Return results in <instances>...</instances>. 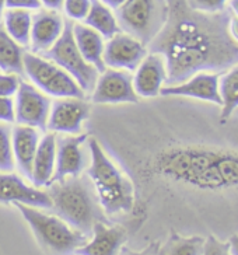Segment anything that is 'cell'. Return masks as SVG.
<instances>
[{"label":"cell","mask_w":238,"mask_h":255,"mask_svg":"<svg viewBox=\"0 0 238 255\" xmlns=\"http://www.w3.org/2000/svg\"><path fill=\"white\" fill-rule=\"evenodd\" d=\"M229 18L226 11L202 13L189 7L186 0H168L167 21L149 45L150 52L163 55L167 84L237 65L238 44L230 37Z\"/></svg>","instance_id":"obj_1"},{"label":"cell","mask_w":238,"mask_h":255,"mask_svg":"<svg viewBox=\"0 0 238 255\" xmlns=\"http://www.w3.org/2000/svg\"><path fill=\"white\" fill-rule=\"evenodd\" d=\"M158 175L185 187L208 192L238 189V149L185 144L157 154Z\"/></svg>","instance_id":"obj_2"},{"label":"cell","mask_w":238,"mask_h":255,"mask_svg":"<svg viewBox=\"0 0 238 255\" xmlns=\"http://www.w3.org/2000/svg\"><path fill=\"white\" fill-rule=\"evenodd\" d=\"M89 149L91 161L87 175L100 206L110 216L130 212L134 205L132 182L107 156L103 146L96 139L90 140Z\"/></svg>","instance_id":"obj_3"},{"label":"cell","mask_w":238,"mask_h":255,"mask_svg":"<svg viewBox=\"0 0 238 255\" xmlns=\"http://www.w3.org/2000/svg\"><path fill=\"white\" fill-rule=\"evenodd\" d=\"M56 216L73 229L89 236L93 226L101 220V212L93 192V185L86 178L75 177L53 182L48 192Z\"/></svg>","instance_id":"obj_4"},{"label":"cell","mask_w":238,"mask_h":255,"mask_svg":"<svg viewBox=\"0 0 238 255\" xmlns=\"http://www.w3.org/2000/svg\"><path fill=\"white\" fill-rule=\"evenodd\" d=\"M25 219L39 244L53 255H72L77 248L83 247L89 236L73 229L56 215H49L34 206L24 203H13Z\"/></svg>","instance_id":"obj_5"},{"label":"cell","mask_w":238,"mask_h":255,"mask_svg":"<svg viewBox=\"0 0 238 255\" xmlns=\"http://www.w3.org/2000/svg\"><path fill=\"white\" fill-rule=\"evenodd\" d=\"M114 13L120 31L149 46L167 21L168 0H126Z\"/></svg>","instance_id":"obj_6"},{"label":"cell","mask_w":238,"mask_h":255,"mask_svg":"<svg viewBox=\"0 0 238 255\" xmlns=\"http://www.w3.org/2000/svg\"><path fill=\"white\" fill-rule=\"evenodd\" d=\"M24 73L38 90L58 98H82L86 93L75 82V79L59 68L52 60L32 52L22 53Z\"/></svg>","instance_id":"obj_7"},{"label":"cell","mask_w":238,"mask_h":255,"mask_svg":"<svg viewBox=\"0 0 238 255\" xmlns=\"http://www.w3.org/2000/svg\"><path fill=\"white\" fill-rule=\"evenodd\" d=\"M41 56L52 60L53 63H56L59 68L67 72L86 94L94 90L98 72L93 65L86 62L76 45L73 37V21L65 20V28L59 39Z\"/></svg>","instance_id":"obj_8"},{"label":"cell","mask_w":238,"mask_h":255,"mask_svg":"<svg viewBox=\"0 0 238 255\" xmlns=\"http://www.w3.org/2000/svg\"><path fill=\"white\" fill-rule=\"evenodd\" d=\"M91 93L94 104H136L139 101L133 87V76L127 70L105 69L98 76Z\"/></svg>","instance_id":"obj_9"},{"label":"cell","mask_w":238,"mask_h":255,"mask_svg":"<svg viewBox=\"0 0 238 255\" xmlns=\"http://www.w3.org/2000/svg\"><path fill=\"white\" fill-rule=\"evenodd\" d=\"M51 101L42 91L30 83L21 82L15 93L14 114L18 125L35 128L45 130L51 111Z\"/></svg>","instance_id":"obj_10"},{"label":"cell","mask_w":238,"mask_h":255,"mask_svg":"<svg viewBox=\"0 0 238 255\" xmlns=\"http://www.w3.org/2000/svg\"><path fill=\"white\" fill-rule=\"evenodd\" d=\"M160 96L164 97H185L205 101L209 104L222 107L220 93V73L217 72H199L191 76L185 82L164 86Z\"/></svg>","instance_id":"obj_11"},{"label":"cell","mask_w":238,"mask_h":255,"mask_svg":"<svg viewBox=\"0 0 238 255\" xmlns=\"http://www.w3.org/2000/svg\"><path fill=\"white\" fill-rule=\"evenodd\" d=\"M146 55L147 46L137 38L119 31L105 44L103 59L105 68L133 72Z\"/></svg>","instance_id":"obj_12"},{"label":"cell","mask_w":238,"mask_h":255,"mask_svg":"<svg viewBox=\"0 0 238 255\" xmlns=\"http://www.w3.org/2000/svg\"><path fill=\"white\" fill-rule=\"evenodd\" d=\"M87 139V133L67 135L56 139V168L52 184L80 177L87 164V157L83 147Z\"/></svg>","instance_id":"obj_13"},{"label":"cell","mask_w":238,"mask_h":255,"mask_svg":"<svg viewBox=\"0 0 238 255\" xmlns=\"http://www.w3.org/2000/svg\"><path fill=\"white\" fill-rule=\"evenodd\" d=\"M89 118V105L82 98H60L51 104L46 128L52 132L79 135Z\"/></svg>","instance_id":"obj_14"},{"label":"cell","mask_w":238,"mask_h":255,"mask_svg":"<svg viewBox=\"0 0 238 255\" xmlns=\"http://www.w3.org/2000/svg\"><path fill=\"white\" fill-rule=\"evenodd\" d=\"M20 202L38 209H52L48 192L31 187L17 174L0 173V203Z\"/></svg>","instance_id":"obj_15"},{"label":"cell","mask_w":238,"mask_h":255,"mask_svg":"<svg viewBox=\"0 0 238 255\" xmlns=\"http://www.w3.org/2000/svg\"><path fill=\"white\" fill-rule=\"evenodd\" d=\"M167 84V66L163 55L150 52L136 68L133 87L139 97L153 98L160 96V91Z\"/></svg>","instance_id":"obj_16"},{"label":"cell","mask_w":238,"mask_h":255,"mask_svg":"<svg viewBox=\"0 0 238 255\" xmlns=\"http://www.w3.org/2000/svg\"><path fill=\"white\" fill-rule=\"evenodd\" d=\"M65 28V20L59 11L39 8L32 14L30 46L35 53H44L59 39Z\"/></svg>","instance_id":"obj_17"},{"label":"cell","mask_w":238,"mask_h":255,"mask_svg":"<svg viewBox=\"0 0 238 255\" xmlns=\"http://www.w3.org/2000/svg\"><path fill=\"white\" fill-rule=\"evenodd\" d=\"M93 239L76 250V255H118L126 241V233L120 227L108 226L101 220L93 226Z\"/></svg>","instance_id":"obj_18"},{"label":"cell","mask_w":238,"mask_h":255,"mask_svg":"<svg viewBox=\"0 0 238 255\" xmlns=\"http://www.w3.org/2000/svg\"><path fill=\"white\" fill-rule=\"evenodd\" d=\"M13 139V156L20 173L31 180L32 163L39 144V132L38 129L25 125H17L11 129Z\"/></svg>","instance_id":"obj_19"},{"label":"cell","mask_w":238,"mask_h":255,"mask_svg":"<svg viewBox=\"0 0 238 255\" xmlns=\"http://www.w3.org/2000/svg\"><path fill=\"white\" fill-rule=\"evenodd\" d=\"M55 168H56V136L53 133H46L39 140L32 163V173L30 180L32 185L35 188L51 187Z\"/></svg>","instance_id":"obj_20"},{"label":"cell","mask_w":238,"mask_h":255,"mask_svg":"<svg viewBox=\"0 0 238 255\" xmlns=\"http://www.w3.org/2000/svg\"><path fill=\"white\" fill-rule=\"evenodd\" d=\"M73 37L76 45L83 55L86 62L97 69L98 73H103L105 69L103 53H104V38L97 31L90 28L83 23H73Z\"/></svg>","instance_id":"obj_21"},{"label":"cell","mask_w":238,"mask_h":255,"mask_svg":"<svg viewBox=\"0 0 238 255\" xmlns=\"http://www.w3.org/2000/svg\"><path fill=\"white\" fill-rule=\"evenodd\" d=\"M83 23L97 31L101 37L107 39L112 38L120 31L114 10L104 4L101 0H91L89 14Z\"/></svg>","instance_id":"obj_22"},{"label":"cell","mask_w":238,"mask_h":255,"mask_svg":"<svg viewBox=\"0 0 238 255\" xmlns=\"http://www.w3.org/2000/svg\"><path fill=\"white\" fill-rule=\"evenodd\" d=\"M3 27L20 46H30L32 13L21 8H6L3 13Z\"/></svg>","instance_id":"obj_23"},{"label":"cell","mask_w":238,"mask_h":255,"mask_svg":"<svg viewBox=\"0 0 238 255\" xmlns=\"http://www.w3.org/2000/svg\"><path fill=\"white\" fill-rule=\"evenodd\" d=\"M222 93V121L230 120L238 111V63L220 75Z\"/></svg>","instance_id":"obj_24"},{"label":"cell","mask_w":238,"mask_h":255,"mask_svg":"<svg viewBox=\"0 0 238 255\" xmlns=\"http://www.w3.org/2000/svg\"><path fill=\"white\" fill-rule=\"evenodd\" d=\"M22 46L15 42L0 23V69L6 73H24Z\"/></svg>","instance_id":"obj_25"},{"label":"cell","mask_w":238,"mask_h":255,"mask_svg":"<svg viewBox=\"0 0 238 255\" xmlns=\"http://www.w3.org/2000/svg\"><path fill=\"white\" fill-rule=\"evenodd\" d=\"M206 239L202 236H179L172 233L168 240L157 250V255H202Z\"/></svg>","instance_id":"obj_26"},{"label":"cell","mask_w":238,"mask_h":255,"mask_svg":"<svg viewBox=\"0 0 238 255\" xmlns=\"http://www.w3.org/2000/svg\"><path fill=\"white\" fill-rule=\"evenodd\" d=\"M15 161L13 156V139L11 128L4 122H0V171L11 173L14 170Z\"/></svg>","instance_id":"obj_27"},{"label":"cell","mask_w":238,"mask_h":255,"mask_svg":"<svg viewBox=\"0 0 238 255\" xmlns=\"http://www.w3.org/2000/svg\"><path fill=\"white\" fill-rule=\"evenodd\" d=\"M91 7V0H65L63 1V11L69 17V20H73L77 23L84 21Z\"/></svg>","instance_id":"obj_28"},{"label":"cell","mask_w":238,"mask_h":255,"mask_svg":"<svg viewBox=\"0 0 238 255\" xmlns=\"http://www.w3.org/2000/svg\"><path fill=\"white\" fill-rule=\"evenodd\" d=\"M188 6L202 13H220L224 11L229 0H186Z\"/></svg>","instance_id":"obj_29"},{"label":"cell","mask_w":238,"mask_h":255,"mask_svg":"<svg viewBox=\"0 0 238 255\" xmlns=\"http://www.w3.org/2000/svg\"><path fill=\"white\" fill-rule=\"evenodd\" d=\"M21 80L15 73H0V97H13L20 89Z\"/></svg>","instance_id":"obj_30"},{"label":"cell","mask_w":238,"mask_h":255,"mask_svg":"<svg viewBox=\"0 0 238 255\" xmlns=\"http://www.w3.org/2000/svg\"><path fill=\"white\" fill-rule=\"evenodd\" d=\"M202 255H231L229 243L219 240L215 236H209L205 241Z\"/></svg>","instance_id":"obj_31"},{"label":"cell","mask_w":238,"mask_h":255,"mask_svg":"<svg viewBox=\"0 0 238 255\" xmlns=\"http://www.w3.org/2000/svg\"><path fill=\"white\" fill-rule=\"evenodd\" d=\"M15 121L14 101L11 97H0V122L11 124Z\"/></svg>","instance_id":"obj_32"},{"label":"cell","mask_w":238,"mask_h":255,"mask_svg":"<svg viewBox=\"0 0 238 255\" xmlns=\"http://www.w3.org/2000/svg\"><path fill=\"white\" fill-rule=\"evenodd\" d=\"M4 7L37 11L39 8H42V4L39 0H4Z\"/></svg>","instance_id":"obj_33"},{"label":"cell","mask_w":238,"mask_h":255,"mask_svg":"<svg viewBox=\"0 0 238 255\" xmlns=\"http://www.w3.org/2000/svg\"><path fill=\"white\" fill-rule=\"evenodd\" d=\"M229 32L233 41L238 44V17L233 15L230 13V18H229Z\"/></svg>","instance_id":"obj_34"},{"label":"cell","mask_w":238,"mask_h":255,"mask_svg":"<svg viewBox=\"0 0 238 255\" xmlns=\"http://www.w3.org/2000/svg\"><path fill=\"white\" fill-rule=\"evenodd\" d=\"M39 1H41L42 6H45V8L59 11L60 8L63 7V1H65V0H39Z\"/></svg>","instance_id":"obj_35"},{"label":"cell","mask_w":238,"mask_h":255,"mask_svg":"<svg viewBox=\"0 0 238 255\" xmlns=\"http://www.w3.org/2000/svg\"><path fill=\"white\" fill-rule=\"evenodd\" d=\"M229 248L231 255H238V234H233L229 239Z\"/></svg>","instance_id":"obj_36"},{"label":"cell","mask_w":238,"mask_h":255,"mask_svg":"<svg viewBox=\"0 0 238 255\" xmlns=\"http://www.w3.org/2000/svg\"><path fill=\"white\" fill-rule=\"evenodd\" d=\"M104 4H107L108 7L112 8V10H117V8L120 6V4H123L126 0H101Z\"/></svg>","instance_id":"obj_37"},{"label":"cell","mask_w":238,"mask_h":255,"mask_svg":"<svg viewBox=\"0 0 238 255\" xmlns=\"http://www.w3.org/2000/svg\"><path fill=\"white\" fill-rule=\"evenodd\" d=\"M227 6H229V8H230L231 14L238 17V0H229Z\"/></svg>","instance_id":"obj_38"},{"label":"cell","mask_w":238,"mask_h":255,"mask_svg":"<svg viewBox=\"0 0 238 255\" xmlns=\"http://www.w3.org/2000/svg\"><path fill=\"white\" fill-rule=\"evenodd\" d=\"M126 255H157L156 250H149V251H144V253H139V254H126Z\"/></svg>","instance_id":"obj_39"},{"label":"cell","mask_w":238,"mask_h":255,"mask_svg":"<svg viewBox=\"0 0 238 255\" xmlns=\"http://www.w3.org/2000/svg\"><path fill=\"white\" fill-rule=\"evenodd\" d=\"M4 0H0V23H1V18H3V13H4Z\"/></svg>","instance_id":"obj_40"},{"label":"cell","mask_w":238,"mask_h":255,"mask_svg":"<svg viewBox=\"0 0 238 255\" xmlns=\"http://www.w3.org/2000/svg\"><path fill=\"white\" fill-rule=\"evenodd\" d=\"M236 114H237V115H238V111H237V113H236Z\"/></svg>","instance_id":"obj_41"}]
</instances>
